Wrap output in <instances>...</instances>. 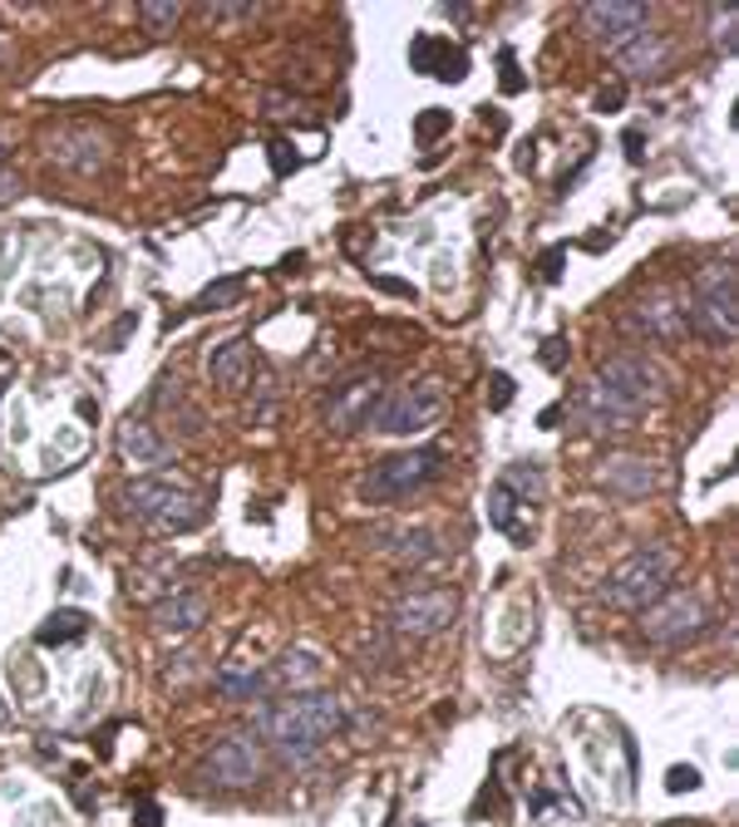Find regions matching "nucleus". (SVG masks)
<instances>
[{
  "label": "nucleus",
  "mask_w": 739,
  "mask_h": 827,
  "mask_svg": "<svg viewBox=\"0 0 739 827\" xmlns=\"http://www.w3.org/2000/svg\"><path fill=\"white\" fill-rule=\"evenodd\" d=\"M443 414V384L439 380H409L400 394H384L370 414V429L380 433H419Z\"/></svg>",
  "instance_id": "nucleus-7"
},
{
  "label": "nucleus",
  "mask_w": 739,
  "mask_h": 827,
  "mask_svg": "<svg viewBox=\"0 0 739 827\" xmlns=\"http://www.w3.org/2000/svg\"><path fill=\"white\" fill-rule=\"evenodd\" d=\"M503 89H508V94H522V89H528V79H522V69H518V55H512V49H503Z\"/></svg>",
  "instance_id": "nucleus-34"
},
{
  "label": "nucleus",
  "mask_w": 739,
  "mask_h": 827,
  "mask_svg": "<svg viewBox=\"0 0 739 827\" xmlns=\"http://www.w3.org/2000/svg\"><path fill=\"white\" fill-rule=\"evenodd\" d=\"M449 128H453V114H449V108H424V114L414 118V138H419V148L439 143Z\"/></svg>",
  "instance_id": "nucleus-26"
},
{
  "label": "nucleus",
  "mask_w": 739,
  "mask_h": 827,
  "mask_svg": "<svg viewBox=\"0 0 739 827\" xmlns=\"http://www.w3.org/2000/svg\"><path fill=\"white\" fill-rule=\"evenodd\" d=\"M217 689L227 699H266L272 685H266V669H222L217 675Z\"/></svg>",
  "instance_id": "nucleus-23"
},
{
  "label": "nucleus",
  "mask_w": 739,
  "mask_h": 827,
  "mask_svg": "<svg viewBox=\"0 0 739 827\" xmlns=\"http://www.w3.org/2000/svg\"><path fill=\"white\" fill-rule=\"evenodd\" d=\"M443 473V453L439 449H404V453H390V458H380L374 468H365L360 478V498L365 502H400L409 498V492L429 488V482H439Z\"/></svg>",
  "instance_id": "nucleus-4"
},
{
  "label": "nucleus",
  "mask_w": 739,
  "mask_h": 827,
  "mask_svg": "<svg viewBox=\"0 0 739 827\" xmlns=\"http://www.w3.org/2000/svg\"><path fill=\"white\" fill-rule=\"evenodd\" d=\"M246 291V276H227V281H212L203 295L193 301V311H212V305H227V301H236V295Z\"/></svg>",
  "instance_id": "nucleus-27"
},
{
  "label": "nucleus",
  "mask_w": 739,
  "mask_h": 827,
  "mask_svg": "<svg viewBox=\"0 0 739 827\" xmlns=\"http://www.w3.org/2000/svg\"><path fill=\"white\" fill-rule=\"evenodd\" d=\"M84 630H89L84 610H55V616L35 630V640H39V645H65V640H79Z\"/></svg>",
  "instance_id": "nucleus-25"
},
{
  "label": "nucleus",
  "mask_w": 739,
  "mask_h": 827,
  "mask_svg": "<svg viewBox=\"0 0 739 827\" xmlns=\"http://www.w3.org/2000/svg\"><path fill=\"white\" fill-rule=\"evenodd\" d=\"M384 551H394L400 561H434L439 557V537L424 527H409V532H384L380 537Z\"/></svg>",
  "instance_id": "nucleus-22"
},
{
  "label": "nucleus",
  "mask_w": 739,
  "mask_h": 827,
  "mask_svg": "<svg viewBox=\"0 0 739 827\" xmlns=\"http://www.w3.org/2000/svg\"><path fill=\"white\" fill-rule=\"evenodd\" d=\"M118 449H124L128 463H143V468H153V463L168 458V443L158 439L153 423H143V419H128L124 423V433H118Z\"/></svg>",
  "instance_id": "nucleus-20"
},
{
  "label": "nucleus",
  "mask_w": 739,
  "mask_h": 827,
  "mask_svg": "<svg viewBox=\"0 0 739 827\" xmlns=\"http://www.w3.org/2000/svg\"><path fill=\"white\" fill-rule=\"evenodd\" d=\"M118 508H124L134 522L158 527V532H177V527L203 522V502H197V492L173 488V482H153V478L128 482V488L118 492Z\"/></svg>",
  "instance_id": "nucleus-5"
},
{
  "label": "nucleus",
  "mask_w": 739,
  "mask_h": 827,
  "mask_svg": "<svg viewBox=\"0 0 739 827\" xmlns=\"http://www.w3.org/2000/svg\"><path fill=\"white\" fill-rule=\"evenodd\" d=\"M380 291H390V295H414V286L409 281H400V276H370Z\"/></svg>",
  "instance_id": "nucleus-37"
},
{
  "label": "nucleus",
  "mask_w": 739,
  "mask_h": 827,
  "mask_svg": "<svg viewBox=\"0 0 739 827\" xmlns=\"http://www.w3.org/2000/svg\"><path fill=\"white\" fill-rule=\"evenodd\" d=\"M626 325H631V330H640V335H656V340H670V335L680 330V321H676V305H670V295H666V291H660L656 301L636 305V311L626 315Z\"/></svg>",
  "instance_id": "nucleus-21"
},
{
  "label": "nucleus",
  "mask_w": 739,
  "mask_h": 827,
  "mask_svg": "<svg viewBox=\"0 0 739 827\" xmlns=\"http://www.w3.org/2000/svg\"><path fill=\"white\" fill-rule=\"evenodd\" d=\"M183 15V5H138V20H143V25H153V30H163V25H173V20Z\"/></svg>",
  "instance_id": "nucleus-31"
},
{
  "label": "nucleus",
  "mask_w": 739,
  "mask_h": 827,
  "mask_svg": "<svg viewBox=\"0 0 739 827\" xmlns=\"http://www.w3.org/2000/svg\"><path fill=\"white\" fill-rule=\"evenodd\" d=\"M709 620L705 601L695 596V591H680L670 586L660 601H650L646 610H640V630H646V640H656V645H680V640L700 636Z\"/></svg>",
  "instance_id": "nucleus-8"
},
{
  "label": "nucleus",
  "mask_w": 739,
  "mask_h": 827,
  "mask_svg": "<svg viewBox=\"0 0 739 827\" xmlns=\"http://www.w3.org/2000/svg\"><path fill=\"white\" fill-rule=\"evenodd\" d=\"M660 389H666V380H660V370L650 360H640V354H611L581 384L571 414H577V423L587 433H616V429H631L660 399Z\"/></svg>",
  "instance_id": "nucleus-1"
},
{
  "label": "nucleus",
  "mask_w": 739,
  "mask_h": 827,
  "mask_svg": "<svg viewBox=\"0 0 739 827\" xmlns=\"http://www.w3.org/2000/svg\"><path fill=\"white\" fill-rule=\"evenodd\" d=\"M134 823H138V827H163V807H158V803H138Z\"/></svg>",
  "instance_id": "nucleus-36"
},
{
  "label": "nucleus",
  "mask_w": 739,
  "mask_h": 827,
  "mask_svg": "<svg viewBox=\"0 0 739 827\" xmlns=\"http://www.w3.org/2000/svg\"><path fill=\"white\" fill-rule=\"evenodd\" d=\"M0 158H5V143H0Z\"/></svg>",
  "instance_id": "nucleus-42"
},
{
  "label": "nucleus",
  "mask_w": 739,
  "mask_h": 827,
  "mask_svg": "<svg viewBox=\"0 0 739 827\" xmlns=\"http://www.w3.org/2000/svg\"><path fill=\"white\" fill-rule=\"evenodd\" d=\"M512 399H518V380H512V374H493L488 380V404L493 409H512Z\"/></svg>",
  "instance_id": "nucleus-29"
},
{
  "label": "nucleus",
  "mask_w": 739,
  "mask_h": 827,
  "mask_svg": "<svg viewBox=\"0 0 739 827\" xmlns=\"http://www.w3.org/2000/svg\"><path fill=\"white\" fill-rule=\"evenodd\" d=\"M503 488L508 492H518V498H528V502H542V488H547V478H542V463H532V458H522V463H512V468H503Z\"/></svg>",
  "instance_id": "nucleus-24"
},
{
  "label": "nucleus",
  "mask_w": 739,
  "mask_h": 827,
  "mask_svg": "<svg viewBox=\"0 0 739 827\" xmlns=\"http://www.w3.org/2000/svg\"><path fill=\"white\" fill-rule=\"evenodd\" d=\"M148 620H153L163 636H187V630H197L207 620V601L197 596V591H168V596H158L153 606H148Z\"/></svg>",
  "instance_id": "nucleus-16"
},
{
  "label": "nucleus",
  "mask_w": 739,
  "mask_h": 827,
  "mask_svg": "<svg viewBox=\"0 0 739 827\" xmlns=\"http://www.w3.org/2000/svg\"><path fill=\"white\" fill-rule=\"evenodd\" d=\"M626 153H631V163H640V133H626Z\"/></svg>",
  "instance_id": "nucleus-40"
},
{
  "label": "nucleus",
  "mask_w": 739,
  "mask_h": 827,
  "mask_svg": "<svg viewBox=\"0 0 739 827\" xmlns=\"http://www.w3.org/2000/svg\"><path fill=\"white\" fill-rule=\"evenodd\" d=\"M203 778H212V783H222V788H252L256 778H262V748L246 734L217 738L203 754Z\"/></svg>",
  "instance_id": "nucleus-10"
},
{
  "label": "nucleus",
  "mask_w": 739,
  "mask_h": 827,
  "mask_svg": "<svg viewBox=\"0 0 739 827\" xmlns=\"http://www.w3.org/2000/svg\"><path fill=\"white\" fill-rule=\"evenodd\" d=\"M646 20H650V10L640 5V0H591V5L581 10V25H587L597 39H616V45H626L631 35H640Z\"/></svg>",
  "instance_id": "nucleus-13"
},
{
  "label": "nucleus",
  "mask_w": 739,
  "mask_h": 827,
  "mask_svg": "<svg viewBox=\"0 0 739 827\" xmlns=\"http://www.w3.org/2000/svg\"><path fill=\"white\" fill-rule=\"evenodd\" d=\"M676 581V551L670 547H640L626 561H616L607 581H601V601L616 610H646L650 601H660Z\"/></svg>",
  "instance_id": "nucleus-3"
},
{
  "label": "nucleus",
  "mask_w": 739,
  "mask_h": 827,
  "mask_svg": "<svg viewBox=\"0 0 739 827\" xmlns=\"http://www.w3.org/2000/svg\"><path fill=\"white\" fill-rule=\"evenodd\" d=\"M453 616H459V596H453V586L404 591V596L390 606V626L400 630V636H439Z\"/></svg>",
  "instance_id": "nucleus-9"
},
{
  "label": "nucleus",
  "mask_w": 739,
  "mask_h": 827,
  "mask_svg": "<svg viewBox=\"0 0 739 827\" xmlns=\"http://www.w3.org/2000/svg\"><path fill=\"white\" fill-rule=\"evenodd\" d=\"M350 724V709H345L340 695L331 689H301L291 699H272V704L256 709V734L286 758V764H301V758H315V748L331 734Z\"/></svg>",
  "instance_id": "nucleus-2"
},
{
  "label": "nucleus",
  "mask_w": 739,
  "mask_h": 827,
  "mask_svg": "<svg viewBox=\"0 0 739 827\" xmlns=\"http://www.w3.org/2000/svg\"><path fill=\"white\" fill-rule=\"evenodd\" d=\"M666 788H670V793H690V788H700V768L676 764V768L666 773Z\"/></svg>",
  "instance_id": "nucleus-33"
},
{
  "label": "nucleus",
  "mask_w": 739,
  "mask_h": 827,
  "mask_svg": "<svg viewBox=\"0 0 739 827\" xmlns=\"http://www.w3.org/2000/svg\"><path fill=\"white\" fill-rule=\"evenodd\" d=\"M0 55H5V45H0Z\"/></svg>",
  "instance_id": "nucleus-43"
},
{
  "label": "nucleus",
  "mask_w": 739,
  "mask_h": 827,
  "mask_svg": "<svg viewBox=\"0 0 739 827\" xmlns=\"http://www.w3.org/2000/svg\"><path fill=\"white\" fill-rule=\"evenodd\" d=\"M562 414H567V409H562V404H552V409H542V414H538V429H557V423H562Z\"/></svg>",
  "instance_id": "nucleus-39"
},
{
  "label": "nucleus",
  "mask_w": 739,
  "mask_h": 827,
  "mask_svg": "<svg viewBox=\"0 0 739 827\" xmlns=\"http://www.w3.org/2000/svg\"><path fill=\"white\" fill-rule=\"evenodd\" d=\"M409 65L419 69V74L439 79V84H459V79L469 74V55H463L453 39H443V35H414Z\"/></svg>",
  "instance_id": "nucleus-14"
},
{
  "label": "nucleus",
  "mask_w": 739,
  "mask_h": 827,
  "mask_svg": "<svg viewBox=\"0 0 739 827\" xmlns=\"http://www.w3.org/2000/svg\"><path fill=\"white\" fill-rule=\"evenodd\" d=\"M252 340L246 335H232V340H222L212 350V360H207V370H212V384H222L227 394H242L246 384H252Z\"/></svg>",
  "instance_id": "nucleus-17"
},
{
  "label": "nucleus",
  "mask_w": 739,
  "mask_h": 827,
  "mask_svg": "<svg viewBox=\"0 0 739 827\" xmlns=\"http://www.w3.org/2000/svg\"><path fill=\"white\" fill-rule=\"evenodd\" d=\"M597 482L611 492V498H650L660 482V468L640 453H607L597 463Z\"/></svg>",
  "instance_id": "nucleus-12"
},
{
  "label": "nucleus",
  "mask_w": 739,
  "mask_h": 827,
  "mask_svg": "<svg viewBox=\"0 0 739 827\" xmlns=\"http://www.w3.org/2000/svg\"><path fill=\"white\" fill-rule=\"evenodd\" d=\"M562 261H567V252H562V246H547V252L538 256V271H542V281H547V286L562 281Z\"/></svg>",
  "instance_id": "nucleus-32"
},
{
  "label": "nucleus",
  "mask_w": 739,
  "mask_h": 827,
  "mask_svg": "<svg viewBox=\"0 0 739 827\" xmlns=\"http://www.w3.org/2000/svg\"><path fill=\"white\" fill-rule=\"evenodd\" d=\"M266 153H272V173L276 177H291L296 167H301V158H296V148L286 143V138H272V143H266Z\"/></svg>",
  "instance_id": "nucleus-28"
},
{
  "label": "nucleus",
  "mask_w": 739,
  "mask_h": 827,
  "mask_svg": "<svg viewBox=\"0 0 739 827\" xmlns=\"http://www.w3.org/2000/svg\"><path fill=\"white\" fill-rule=\"evenodd\" d=\"M128 330H134V315H124V321L114 325V335H108V350H118V345L128 340Z\"/></svg>",
  "instance_id": "nucleus-38"
},
{
  "label": "nucleus",
  "mask_w": 739,
  "mask_h": 827,
  "mask_svg": "<svg viewBox=\"0 0 739 827\" xmlns=\"http://www.w3.org/2000/svg\"><path fill=\"white\" fill-rule=\"evenodd\" d=\"M670 59H676V45H670L666 35H650V30H640V35H631L626 45H616V65L626 69V74H640V79L666 74Z\"/></svg>",
  "instance_id": "nucleus-15"
},
{
  "label": "nucleus",
  "mask_w": 739,
  "mask_h": 827,
  "mask_svg": "<svg viewBox=\"0 0 739 827\" xmlns=\"http://www.w3.org/2000/svg\"><path fill=\"white\" fill-rule=\"evenodd\" d=\"M591 104H597V114H616V108L626 104V84H601Z\"/></svg>",
  "instance_id": "nucleus-35"
},
{
  "label": "nucleus",
  "mask_w": 739,
  "mask_h": 827,
  "mask_svg": "<svg viewBox=\"0 0 739 827\" xmlns=\"http://www.w3.org/2000/svg\"><path fill=\"white\" fill-rule=\"evenodd\" d=\"M0 729H5V699H0Z\"/></svg>",
  "instance_id": "nucleus-41"
},
{
  "label": "nucleus",
  "mask_w": 739,
  "mask_h": 827,
  "mask_svg": "<svg viewBox=\"0 0 739 827\" xmlns=\"http://www.w3.org/2000/svg\"><path fill=\"white\" fill-rule=\"evenodd\" d=\"M380 394H384L380 374H360V380H350V384H335L321 404L325 429H335V433L370 429V414H374V404H380Z\"/></svg>",
  "instance_id": "nucleus-11"
},
{
  "label": "nucleus",
  "mask_w": 739,
  "mask_h": 827,
  "mask_svg": "<svg viewBox=\"0 0 739 827\" xmlns=\"http://www.w3.org/2000/svg\"><path fill=\"white\" fill-rule=\"evenodd\" d=\"M690 325L705 340L729 345L739 330V301H735V266L715 261L695 276V295H690Z\"/></svg>",
  "instance_id": "nucleus-6"
},
{
  "label": "nucleus",
  "mask_w": 739,
  "mask_h": 827,
  "mask_svg": "<svg viewBox=\"0 0 739 827\" xmlns=\"http://www.w3.org/2000/svg\"><path fill=\"white\" fill-rule=\"evenodd\" d=\"M315 675H321V655H315V650H301V645H291L281 660L266 665V685H272V695L276 689H291V695L315 689Z\"/></svg>",
  "instance_id": "nucleus-19"
},
{
  "label": "nucleus",
  "mask_w": 739,
  "mask_h": 827,
  "mask_svg": "<svg viewBox=\"0 0 739 827\" xmlns=\"http://www.w3.org/2000/svg\"><path fill=\"white\" fill-rule=\"evenodd\" d=\"M532 508H538V502H528V498H518V492H508L503 482H493V492H488V522L508 541H532V517H538Z\"/></svg>",
  "instance_id": "nucleus-18"
},
{
  "label": "nucleus",
  "mask_w": 739,
  "mask_h": 827,
  "mask_svg": "<svg viewBox=\"0 0 739 827\" xmlns=\"http://www.w3.org/2000/svg\"><path fill=\"white\" fill-rule=\"evenodd\" d=\"M538 354H542V370H552V374L567 370V340H562V335H547Z\"/></svg>",
  "instance_id": "nucleus-30"
}]
</instances>
